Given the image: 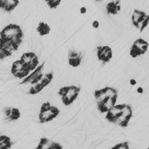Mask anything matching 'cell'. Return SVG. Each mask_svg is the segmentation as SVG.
Here are the masks:
<instances>
[{
    "mask_svg": "<svg viewBox=\"0 0 149 149\" xmlns=\"http://www.w3.org/2000/svg\"><path fill=\"white\" fill-rule=\"evenodd\" d=\"M133 116L131 107L128 104L115 105L106 113V118L121 127H126Z\"/></svg>",
    "mask_w": 149,
    "mask_h": 149,
    "instance_id": "1",
    "label": "cell"
},
{
    "mask_svg": "<svg viewBox=\"0 0 149 149\" xmlns=\"http://www.w3.org/2000/svg\"><path fill=\"white\" fill-rule=\"evenodd\" d=\"M94 97L97 100L98 109L100 112H108L111 108L116 105L118 97V93L111 87H105L101 90H96Z\"/></svg>",
    "mask_w": 149,
    "mask_h": 149,
    "instance_id": "2",
    "label": "cell"
},
{
    "mask_svg": "<svg viewBox=\"0 0 149 149\" xmlns=\"http://www.w3.org/2000/svg\"><path fill=\"white\" fill-rule=\"evenodd\" d=\"M24 33L21 27L17 24H9L6 26L0 34V39L12 42L17 47L22 43Z\"/></svg>",
    "mask_w": 149,
    "mask_h": 149,
    "instance_id": "3",
    "label": "cell"
},
{
    "mask_svg": "<svg viewBox=\"0 0 149 149\" xmlns=\"http://www.w3.org/2000/svg\"><path fill=\"white\" fill-rule=\"evenodd\" d=\"M80 88L74 86L61 87L59 90V95L61 96L62 102L64 105L69 106L70 104H72L76 100Z\"/></svg>",
    "mask_w": 149,
    "mask_h": 149,
    "instance_id": "4",
    "label": "cell"
},
{
    "mask_svg": "<svg viewBox=\"0 0 149 149\" xmlns=\"http://www.w3.org/2000/svg\"><path fill=\"white\" fill-rule=\"evenodd\" d=\"M60 114V110L55 106H51L49 102L42 104L39 113V118L40 123H45L53 120Z\"/></svg>",
    "mask_w": 149,
    "mask_h": 149,
    "instance_id": "5",
    "label": "cell"
},
{
    "mask_svg": "<svg viewBox=\"0 0 149 149\" xmlns=\"http://www.w3.org/2000/svg\"><path fill=\"white\" fill-rule=\"evenodd\" d=\"M31 70L29 68L24 64L21 60L16 61L13 62L11 68V73L13 74V76L18 78V79H23L24 77H27L30 73Z\"/></svg>",
    "mask_w": 149,
    "mask_h": 149,
    "instance_id": "6",
    "label": "cell"
},
{
    "mask_svg": "<svg viewBox=\"0 0 149 149\" xmlns=\"http://www.w3.org/2000/svg\"><path fill=\"white\" fill-rule=\"evenodd\" d=\"M148 48V43L145 40L142 39H136L130 49V56L132 57H136L143 55L146 53Z\"/></svg>",
    "mask_w": 149,
    "mask_h": 149,
    "instance_id": "7",
    "label": "cell"
},
{
    "mask_svg": "<svg viewBox=\"0 0 149 149\" xmlns=\"http://www.w3.org/2000/svg\"><path fill=\"white\" fill-rule=\"evenodd\" d=\"M21 61L25 64L29 69L32 71L35 70L39 64V58L34 53H25L21 57Z\"/></svg>",
    "mask_w": 149,
    "mask_h": 149,
    "instance_id": "8",
    "label": "cell"
},
{
    "mask_svg": "<svg viewBox=\"0 0 149 149\" xmlns=\"http://www.w3.org/2000/svg\"><path fill=\"white\" fill-rule=\"evenodd\" d=\"M43 65H41L39 66L38 68H36V70L32 73L31 74H30L29 76L26 78L25 79H24L23 82H21V84H26V83H30V84H35V83H37L38 82H39L41 79L42 78V70L43 68Z\"/></svg>",
    "mask_w": 149,
    "mask_h": 149,
    "instance_id": "9",
    "label": "cell"
},
{
    "mask_svg": "<svg viewBox=\"0 0 149 149\" xmlns=\"http://www.w3.org/2000/svg\"><path fill=\"white\" fill-rule=\"evenodd\" d=\"M112 57V50L109 46H99L97 48V58L103 62H108Z\"/></svg>",
    "mask_w": 149,
    "mask_h": 149,
    "instance_id": "10",
    "label": "cell"
},
{
    "mask_svg": "<svg viewBox=\"0 0 149 149\" xmlns=\"http://www.w3.org/2000/svg\"><path fill=\"white\" fill-rule=\"evenodd\" d=\"M19 4L18 0H1L0 7L6 12H11Z\"/></svg>",
    "mask_w": 149,
    "mask_h": 149,
    "instance_id": "11",
    "label": "cell"
},
{
    "mask_svg": "<svg viewBox=\"0 0 149 149\" xmlns=\"http://www.w3.org/2000/svg\"><path fill=\"white\" fill-rule=\"evenodd\" d=\"M146 15V13L143 11L135 10L133 13V15H132V22L134 24V25L138 29L139 26L141 24Z\"/></svg>",
    "mask_w": 149,
    "mask_h": 149,
    "instance_id": "12",
    "label": "cell"
},
{
    "mask_svg": "<svg viewBox=\"0 0 149 149\" xmlns=\"http://www.w3.org/2000/svg\"><path fill=\"white\" fill-rule=\"evenodd\" d=\"M4 111H5L6 116L10 120H17L21 116V112L19 109L13 107H6Z\"/></svg>",
    "mask_w": 149,
    "mask_h": 149,
    "instance_id": "13",
    "label": "cell"
},
{
    "mask_svg": "<svg viewBox=\"0 0 149 149\" xmlns=\"http://www.w3.org/2000/svg\"><path fill=\"white\" fill-rule=\"evenodd\" d=\"M68 60L70 65L74 68L79 67L81 64V57L76 52H70L68 56Z\"/></svg>",
    "mask_w": 149,
    "mask_h": 149,
    "instance_id": "14",
    "label": "cell"
},
{
    "mask_svg": "<svg viewBox=\"0 0 149 149\" xmlns=\"http://www.w3.org/2000/svg\"><path fill=\"white\" fill-rule=\"evenodd\" d=\"M121 9L120 2L119 1H112L107 4L106 6V10L108 14H117Z\"/></svg>",
    "mask_w": 149,
    "mask_h": 149,
    "instance_id": "15",
    "label": "cell"
},
{
    "mask_svg": "<svg viewBox=\"0 0 149 149\" xmlns=\"http://www.w3.org/2000/svg\"><path fill=\"white\" fill-rule=\"evenodd\" d=\"M37 31L39 32V35L41 36H46L50 32V27L49 26V24L46 23H44V22H40L39 24V25L36 29Z\"/></svg>",
    "mask_w": 149,
    "mask_h": 149,
    "instance_id": "16",
    "label": "cell"
},
{
    "mask_svg": "<svg viewBox=\"0 0 149 149\" xmlns=\"http://www.w3.org/2000/svg\"><path fill=\"white\" fill-rule=\"evenodd\" d=\"M11 140L9 136L5 135H2L0 136V148L9 149L11 148Z\"/></svg>",
    "mask_w": 149,
    "mask_h": 149,
    "instance_id": "17",
    "label": "cell"
},
{
    "mask_svg": "<svg viewBox=\"0 0 149 149\" xmlns=\"http://www.w3.org/2000/svg\"><path fill=\"white\" fill-rule=\"evenodd\" d=\"M53 78H54V74H53V73L46 74H44L43 76H42V78L41 79V80L38 82H39L43 87H46V86L49 85V83H50V82H51L52 79H53Z\"/></svg>",
    "mask_w": 149,
    "mask_h": 149,
    "instance_id": "18",
    "label": "cell"
},
{
    "mask_svg": "<svg viewBox=\"0 0 149 149\" xmlns=\"http://www.w3.org/2000/svg\"><path fill=\"white\" fill-rule=\"evenodd\" d=\"M49 139L46 138V137H42V138L40 140V142H39V145L37 147L38 149H42V148H49Z\"/></svg>",
    "mask_w": 149,
    "mask_h": 149,
    "instance_id": "19",
    "label": "cell"
},
{
    "mask_svg": "<svg viewBox=\"0 0 149 149\" xmlns=\"http://www.w3.org/2000/svg\"><path fill=\"white\" fill-rule=\"evenodd\" d=\"M148 24H149V15H146V17H144L143 21L141 22V24L140 26H139L138 29L141 31H142L144 29H145V28H146L147 26H148Z\"/></svg>",
    "mask_w": 149,
    "mask_h": 149,
    "instance_id": "20",
    "label": "cell"
},
{
    "mask_svg": "<svg viewBox=\"0 0 149 149\" xmlns=\"http://www.w3.org/2000/svg\"><path fill=\"white\" fill-rule=\"evenodd\" d=\"M46 3L48 4L49 8H51V9H56L60 5L61 1L60 0H49V1H46Z\"/></svg>",
    "mask_w": 149,
    "mask_h": 149,
    "instance_id": "21",
    "label": "cell"
},
{
    "mask_svg": "<svg viewBox=\"0 0 149 149\" xmlns=\"http://www.w3.org/2000/svg\"><path fill=\"white\" fill-rule=\"evenodd\" d=\"M113 149H129L130 146L127 142H123V143H120V144H116V146L112 148Z\"/></svg>",
    "mask_w": 149,
    "mask_h": 149,
    "instance_id": "22",
    "label": "cell"
},
{
    "mask_svg": "<svg viewBox=\"0 0 149 149\" xmlns=\"http://www.w3.org/2000/svg\"><path fill=\"white\" fill-rule=\"evenodd\" d=\"M92 25L94 29H98V28H99V22H98L97 21H93L92 24Z\"/></svg>",
    "mask_w": 149,
    "mask_h": 149,
    "instance_id": "23",
    "label": "cell"
},
{
    "mask_svg": "<svg viewBox=\"0 0 149 149\" xmlns=\"http://www.w3.org/2000/svg\"><path fill=\"white\" fill-rule=\"evenodd\" d=\"M80 13H82V14L86 13V8L84 7V6H83V7L80 8Z\"/></svg>",
    "mask_w": 149,
    "mask_h": 149,
    "instance_id": "24",
    "label": "cell"
},
{
    "mask_svg": "<svg viewBox=\"0 0 149 149\" xmlns=\"http://www.w3.org/2000/svg\"><path fill=\"white\" fill-rule=\"evenodd\" d=\"M143 91H144V90H143L142 87H138L136 89V92L138 93H143Z\"/></svg>",
    "mask_w": 149,
    "mask_h": 149,
    "instance_id": "25",
    "label": "cell"
},
{
    "mask_svg": "<svg viewBox=\"0 0 149 149\" xmlns=\"http://www.w3.org/2000/svg\"><path fill=\"white\" fill-rule=\"evenodd\" d=\"M130 85L135 86L136 84V81L135 79H130Z\"/></svg>",
    "mask_w": 149,
    "mask_h": 149,
    "instance_id": "26",
    "label": "cell"
}]
</instances>
